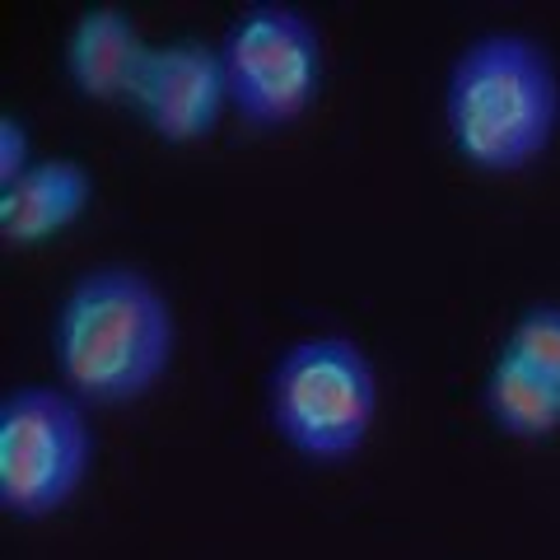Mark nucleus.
I'll use <instances>...</instances> for the list:
<instances>
[{
  "label": "nucleus",
  "mask_w": 560,
  "mask_h": 560,
  "mask_svg": "<svg viewBox=\"0 0 560 560\" xmlns=\"http://www.w3.org/2000/svg\"><path fill=\"white\" fill-rule=\"evenodd\" d=\"M94 191V173L84 160L47 154L20 183L0 187V238L10 248H43L90 215Z\"/></svg>",
  "instance_id": "8"
},
{
  "label": "nucleus",
  "mask_w": 560,
  "mask_h": 560,
  "mask_svg": "<svg viewBox=\"0 0 560 560\" xmlns=\"http://www.w3.org/2000/svg\"><path fill=\"white\" fill-rule=\"evenodd\" d=\"M500 350L560 383V304H528L504 331Z\"/></svg>",
  "instance_id": "10"
},
{
  "label": "nucleus",
  "mask_w": 560,
  "mask_h": 560,
  "mask_svg": "<svg viewBox=\"0 0 560 560\" xmlns=\"http://www.w3.org/2000/svg\"><path fill=\"white\" fill-rule=\"evenodd\" d=\"M33 164H38V154H33L28 121L14 113H0V187L20 183Z\"/></svg>",
  "instance_id": "11"
},
{
  "label": "nucleus",
  "mask_w": 560,
  "mask_h": 560,
  "mask_svg": "<svg viewBox=\"0 0 560 560\" xmlns=\"http://www.w3.org/2000/svg\"><path fill=\"white\" fill-rule=\"evenodd\" d=\"M154 43L145 38V28L136 24L131 10L121 5H90L75 14V24L66 33L61 47V70L66 84L84 103L98 108H127L140 70H145Z\"/></svg>",
  "instance_id": "7"
},
{
  "label": "nucleus",
  "mask_w": 560,
  "mask_h": 560,
  "mask_svg": "<svg viewBox=\"0 0 560 560\" xmlns=\"http://www.w3.org/2000/svg\"><path fill=\"white\" fill-rule=\"evenodd\" d=\"M90 416L61 383H20L0 393V514L47 523L80 500L98 458Z\"/></svg>",
  "instance_id": "4"
},
{
  "label": "nucleus",
  "mask_w": 560,
  "mask_h": 560,
  "mask_svg": "<svg viewBox=\"0 0 560 560\" xmlns=\"http://www.w3.org/2000/svg\"><path fill=\"white\" fill-rule=\"evenodd\" d=\"M230 117L257 136L290 131L313 113L327 80V43L308 10L257 0L220 33Z\"/></svg>",
  "instance_id": "5"
},
{
  "label": "nucleus",
  "mask_w": 560,
  "mask_h": 560,
  "mask_svg": "<svg viewBox=\"0 0 560 560\" xmlns=\"http://www.w3.org/2000/svg\"><path fill=\"white\" fill-rule=\"evenodd\" d=\"M127 108L160 145L187 150L210 140L220 131V121L230 117V84H224L220 43L206 38L154 43Z\"/></svg>",
  "instance_id": "6"
},
{
  "label": "nucleus",
  "mask_w": 560,
  "mask_h": 560,
  "mask_svg": "<svg viewBox=\"0 0 560 560\" xmlns=\"http://www.w3.org/2000/svg\"><path fill=\"white\" fill-rule=\"evenodd\" d=\"M448 150L477 178H518L560 136V66L547 43L490 28L458 47L444 75Z\"/></svg>",
  "instance_id": "2"
},
{
  "label": "nucleus",
  "mask_w": 560,
  "mask_h": 560,
  "mask_svg": "<svg viewBox=\"0 0 560 560\" xmlns=\"http://www.w3.org/2000/svg\"><path fill=\"white\" fill-rule=\"evenodd\" d=\"M481 411L504 440L547 444L560 434V383L495 350L481 374Z\"/></svg>",
  "instance_id": "9"
},
{
  "label": "nucleus",
  "mask_w": 560,
  "mask_h": 560,
  "mask_svg": "<svg viewBox=\"0 0 560 560\" xmlns=\"http://www.w3.org/2000/svg\"><path fill=\"white\" fill-rule=\"evenodd\" d=\"M57 383L90 411L145 401L178 355V313L150 271L98 261L61 290L47 323Z\"/></svg>",
  "instance_id": "1"
},
{
  "label": "nucleus",
  "mask_w": 560,
  "mask_h": 560,
  "mask_svg": "<svg viewBox=\"0 0 560 560\" xmlns=\"http://www.w3.org/2000/svg\"><path fill=\"white\" fill-rule=\"evenodd\" d=\"M267 425L294 458L337 467L360 458L378 425V370L341 331L290 341L267 370Z\"/></svg>",
  "instance_id": "3"
}]
</instances>
